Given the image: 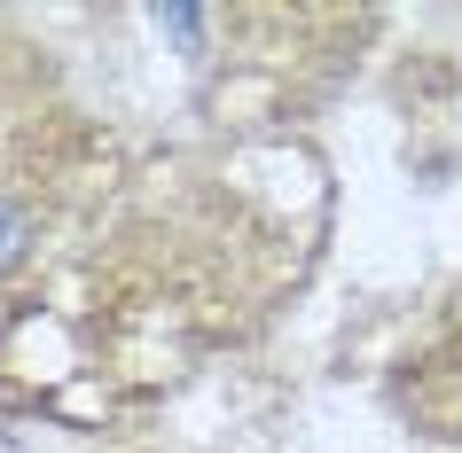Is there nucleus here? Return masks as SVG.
Listing matches in <instances>:
<instances>
[{
  "mask_svg": "<svg viewBox=\"0 0 462 453\" xmlns=\"http://www.w3.org/2000/svg\"><path fill=\"white\" fill-rule=\"evenodd\" d=\"M24 250H32V219L16 212V204H0V274L24 266Z\"/></svg>",
  "mask_w": 462,
  "mask_h": 453,
  "instance_id": "f257e3e1",
  "label": "nucleus"
}]
</instances>
